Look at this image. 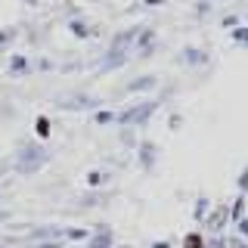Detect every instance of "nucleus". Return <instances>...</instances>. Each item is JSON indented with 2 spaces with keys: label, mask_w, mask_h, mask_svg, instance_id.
Here are the masks:
<instances>
[{
  "label": "nucleus",
  "mask_w": 248,
  "mask_h": 248,
  "mask_svg": "<svg viewBox=\"0 0 248 248\" xmlns=\"http://www.w3.org/2000/svg\"><path fill=\"white\" fill-rule=\"evenodd\" d=\"M211 248H223V245H220V242H214V245H211Z\"/></svg>",
  "instance_id": "obj_12"
},
{
  "label": "nucleus",
  "mask_w": 248,
  "mask_h": 248,
  "mask_svg": "<svg viewBox=\"0 0 248 248\" xmlns=\"http://www.w3.org/2000/svg\"><path fill=\"white\" fill-rule=\"evenodd\" d=\"M137 37V31H124V34H118L112 41V53H108V59H106V68H112V65H121L124 56H127V46L130 41Z\"/></svg>",
  "instance_id": "obj_1"
},
{
  "label": "nucleus",
  "mask_w": 248,
  "mask_h": 248,
  "mask_svg": "<svg viewBox=\"0 0 248 248\" xmlns=\"http://www.w3.org/2000/svg\"><path fill=\"white\" fill-rule=\"evenodd\" d=\"M152 108H155V103H146V106H140V108H130V112L121 115V121H146L152 115Z\"/></svg>",
  "instance_id": "obj_3"
},
{
  "label": "nucleus",
  "mask_w": 248,
  "mask_h": 248,
  "mask_svg": "<svg viewBox=\"0 0 248 248\" xmlns=\"http://www.w3.org/2000/svg\"><path fill=\"white\" fill-rule=\"evenodd\" d=\"M152 84H155V78H140V81L130 84V90H143V87H152Z\"/></svg>",
  "instance_id": "obj_5"
},
{
  "label": "nucleus",
  "mask_w": 248,
  "mask_h": 248,
  "mask_svg": "<svg viewBox=\"0 0 248 248\" xmlns=\"http://www.w3.org/2000/svg\"><path fill=\"white\" fill-rule=\"evenodd\" d=\"M230 248H245V242H239V239H232V242H230Z\"/></svg>",
  "instance_id": "obj_9"
},
{
  "label": "nucleus",
  "mask_w": 248,
  "mask_h": 248,
  "mask_svg": "<svg viewBox=\"0 0 248 248\" xmlns=\"http://www.w3.org/2000/svg\"><path fill=\"white\" fill-rule=\"evenodd\" d=\"M242 232H245V236H248V220H242Z\"/></svg>",
  "instance_id": "obj_10"
},
{
  "label": "nucleus",
  "mask_w": 248,
  "mask_h": 248,
  "mask_svg": "<svg viewBox=\"0 0 248 248\" xmlns=\"http://www.w3.org/2000/svg\"><path fill=\"white\" fill-rule=\"evenodd\" d=\"M44 248H59V245H44Z\"/></svg>",
  "instance_id": "obj_13"
},
{
  "label": "nucleus",
  "mask_w": 248,
  "mask_h": 248,
  "mask_svg": "<svg viewBox=\"0 0 248 248\" xmlns=\"http://www.w3.org/2000/svg\"><path fill=\"white\" fill-rule=\"evenodd\" d=\"M28 3H34V0H28Z\"/></svg>",
  "instance_id": "obj_14"
},
{
  "label": "nucleus",
  "mask_w": 248,
  "mask_h": 248,
  "mask_svg": "<svg viewBox=\"0 0 248 248\" xmlns=\"http://www.w3.org/2000/svg\"><path fill=\"white\" fill-rule=\"evenodd\" d=\"M41 161H44V152L37 149V146H28L25 155L19 158V168H22V170H34L37 165H41Z\"/></svg>",
  "instance_id": "obj_2"
},
{
  "label": "nucleus",
  "mask_w": 248,
  "mask_h": 248,
  "mask_svg": "<svg viewBox=\"0 0 248 248\" xmlns=\"http://www.w3.org/2000/svg\"><path fill=\"white\" fill-rule=\"evenodd\" d=\"M155 248H168V242H155Z\"/></svg>",
  "instance_id": "obj_11"
},
{
  "label": "nucleus",
  "mask_w": 248,
  "mask_h": 248,
  "mask_svg": "<svg viewBox=\"0 0 248 248\" xmlns=\"http://www.w3.org/2000/svg\"><path fill=\"white\" fill-rule=\"evenodd\" d=\"M106 242H108V239H106V236H99V239H93V242H90V248H108Z\"/></svg>",
  "instance_id": "obj_8"
},
{
  "label": "nucleus",
  "mask_w": 248,
  "mask_h": 248,
  "mask_svg": "<svg viewBox=\"0 0 248 248\" xmlns=\"http://www.w3.org/2000/svg\"><path fill=\"white\" fill-rule=\"evenodd\" d=\"M37 134H41V137H46V134H50V121H46V118H41V121H37Z\"/></svg>",
  "instance_id": "obj_7"
},
{
  "label": "nucleus",
  "mask_w": 248,
  "mask_h": 248,
  "mask_svg": "<svg viewBox=\"0 0 248 248\" xmlns=\"http://www.w3.org/2000/svg\"><path fill=\"white\" fill-rule=\"evenodd\" d=\"M223 220H227V211H223V208H217V211L208 217V227H211V230H220Z\"/></svg>",
  "instance_id": "obj_4"
},
{
  "label": "nucleus",
  "mask_w": 248,
  "mask_h": 248,
  "mask_svg": "<svg viewBox=\"0 0 248 248\" xmlns=\"http://www.w3.org/2000/svg\"><path fill=\"white\" fill-rule=\"evenodd\" d=\"M183 248H202V239H199V236H186Z\"/></svg>",
  "instance_id": "obj_6"
}]
</instances>
